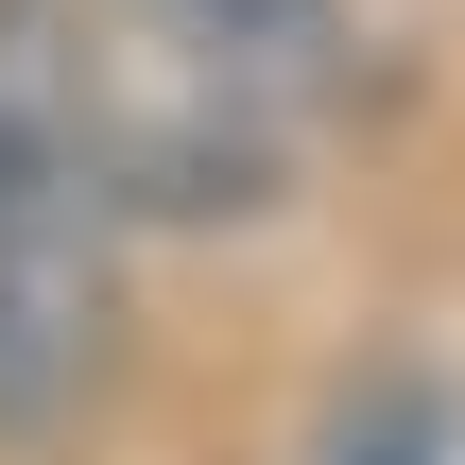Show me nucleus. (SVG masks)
<instances>
[{
  "label": "nucleus",
  "mask_w": 465,
  "mask_h": 465,
  "mask_svg": "<svg viewBox=\"0 0 465 465\" xmlns=\"http://www.w3.org/2000/svg\"><path fill=\"white\" fill-rule=\"evenodd\" d=\"M0 121L86 190L104 242H224L293 207L311 121L155 35L138 0H0Z\"/></svg>",
  "instance_id": "nucleus-1"
},
{
  "label": "nucleus",
  "mask_w": 465,
  "mask_h": 465,
  "mask_svg": "<svg viewBox=\"0 0 465 465\" xmlns=\"http://www.w3.org/2000/svg\"><path fill=\"white\" fill-rule=\"evenodd\" d=\"M155 35H190L207 69H242L259 104H293V121H328L345 104V69H362V35H345V0H138Z\"/></svg>",
  "instance_id": "nucleus-3"
},
{
  "label": "nucleus",
  "mask_w": 465,
  "mask_h": 465,
  "mask_svg": "<svg viewBox=\"0 0 465 465\" xmlns=\"http://www.w3.org/2000/svg\"><path fill=\"white\" fill-rule=\"evenodd\" d=\"M86 380H104V276H69V259H0V449L69 431Z\"/></svg>",
  "instance_id": "nucleus-2"
},
{
  "label": "nucleus",
  "mask_w": 465,
  "mask_h": 465,
  "mask_svg": "<svg viewBox=\"0 0 465 465\" xmlns=\"http://www.w3.org/2000/svg\"><path fill=\"white\" fill-rule=\"evenodd\" d=\"M0 259H69V276H104V224H86V190L0 121Z\"/></svg>",
  "instance_id": "nucleus-4"
},
{
  "label": "nucleus",
  "mask_w": 465,
  "mask_h": 465,
  "mask_svg": "<svg viewBox=\"0 0 465 465\" xmlns=\"http://www.w3.org/2000/svg\"><path fill=\"white\" fill-rule=\"evenodd\" d=\"M328 465H449V397H431V380H380V397L328 431Z\"/></svg>",
  "instance_id": "nucleus-5"
}]
</instances>
